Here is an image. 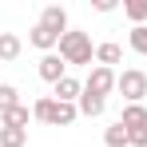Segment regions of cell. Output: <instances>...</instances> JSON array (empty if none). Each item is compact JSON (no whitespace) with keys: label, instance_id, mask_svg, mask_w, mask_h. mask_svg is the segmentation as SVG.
Here are the masks:
<instances>
[{"label":"cell","instance_id":"6da1fadb","mask_svg":"<svg viewBox=\"0 0 147 147\" xmlns=\"http://www.w3.org/2000/svg\"><path fill=\"white\" fill-rule=\"evenodd\" d=\"M32 119L48 123V127H72L80 119V107L76 103H60V99H52V96H40L32 103Z\"/></svg>","mask_w":147,"mask_h":147},{"label":"cell","instance_id":"7a4b0ae2","mask_svg":"<svg viewBox=\"0 0 147 147\" xmlns=\"http://www.w3.org/2000/svg\"><path fill=\"white\" fill-rule=\"evenodd\" d=\"M60 60H64V64H68V68H80V64H92V60H96V48H92V40H88V32H72V28H68V32H64V36H60Z\"/></svg>","mask_w":147,"mask_h":147},{"label":"cell","instance_id":"3957f363","mask_svg":"<svg viewBox=\"0 0 147 147\" xmlns=\"http://www.w3.org/2000/svg\"><path fill=\"white\" fill-rule=\"evenodd\" d=\"M119 123L127 127V147H147V107L143 103H127Z\"/></svg>","mask_w":147,"mask_h":147},{"label":"cell","instance_id":"277c9868","mask_svg":"<svg viewBox=\"0 0 147 147\" xmlns=\"http://www.w3.org/2000/svg\"><path fill=\"white\" fill-rule=\"evenodd\" d=\"M115 92H119L127 103H143V96H147V72H139V68H127V72H119V80H115Z\"/></svg>","mask_w":147,"mask_h":147},{"label":"cell","instance_id":"5b68a950","mask_svg":"<svg viewBox=\"0 0 147 147\" xmlns=\"http://www.w3.org/2000/svg\"><path fill=\"white\" fill-rule=\"evenodd\" d=\"M115 80H119V76H115V68H92V72H88V80H84V92H88V96H99V99H107L111 96V92H115Z\"/></svg>","mask_w":147,"mask_h":147},{"label":"cell","instance_id":"8992f818","mask_svg":"<svg viewBox=\"0 0 147 147\" xmlns=\"http://www.w3.org/2000/svg\"><path fill=\"white\" fill-rule=\"evenodd\" d=\"M36 72H40V80H48L52 88L68 76V64L60 60V52H48V56H40V64H36Z\"/></svg>","mask_w":147,"mask_h":147},{"label":"cell","instance_id":"52a82bcc","mask_svg":"<svg viewBox=\"0 0 147 147\" xmlns=\"http://www.w3.org/2000/svg\"><path fill=\"white\" fill-rule=\"evenodd\" d=\"M36 24H44L48 32H56V36H64L68 32V12L60 8V4H48V8H40V20Z\"/></svg>","mask_w":147,"mask_h":147},{"label":"cell","instance_id":"ba28073f","mask_svg":"<svg viewBox=\"0 0 147 147\" xmlns=\"http://www.w3.org/2000/svg\"><path fill=\"white\" fill-rule=\"evenodd\" d=\"M80 96H84V84H80L76 76H64V80L52 88V99H60V103H76Z\"/></svg>","mask_w":147,"mask_h":147},{"label":"cell","instance_id":"9c48e42d","mask_svg":"<svg viewBox=\"0 0 147 147\" xmlns=\"http://www.w3.org/2000/svg\"><path fill=\"white\" fill-rule=\"evenodd\" d=\"M28 44H32V48H40L44 56H48V52H56V48H60V36H56V32H48L44 24H36L32 32H28Z\"/></svg>","mask_w":147,"mask_h":147},{"label":"cell","instance_id":"30bf717a","mask_svg":"<svg viewBox=\"0 0 147 147\" xmlns=\"http://www.w3.org/2000/svg\"><path fill=\"white\" fill-rule=\"evenodd\" d=\"M20 52H24V40H20L16 32H0V60H4V64H16Z\"/></svg>","mask_w":147,"mask_h":147},{"label":"cell","instance_id":"8fae6325","mask_svg":"<svg viewBox=\"0 0 147 147\" xmlns=\"http://www.w3.org/2000/svg\"><path fill=\"white\" fill-rule=\"evenodd\" d=\"M28 123H32V107L28 103H20V107H12V111L0 115V127H24L28 131Z\"/></svg>","mask_w":147,"mask_h":147},{"label":"cell","instance_id":"7c38bea8","mask_svg":"<svg viewBox=\"0 0 147 147\" xmlns=\"http://www.w3.org/2000/svg\"><path fill=\"white\" fill-rule=\"evenodd\" d=\"M119 60H123L119 44H111V40H107V44H96V64L99 68H111V64H119Z\"/></svg>","mask_w":147,"mask_h":147},{"label":"cell","instance_id":"4fadbf2b","mask_svg":"<svg viewBox=\"0 0 147 147\" xmlns=\"http://www.w3.org/2000/svg\"><path fill=\"white\" fill-rule=\"evenodd\" d=\"M76 107H80V115H88V119H96V115H103V107H107V99H99V96H84L76 99Z\"/></svg>","mask_w":147,"mask_h":147},{"label":"cell","instance_id":"5bb4252c","mask_svg":"<svg viewBox=\"0 0 147 147\" xmlns=\"http://www.w3.org/2000/svg\"><path fill=\"white\" fill-rule=\"evenodd\" d=\"M28 131L24 127H0V147H24Z\"/></svg>","mask_w":147,"mask_h":147},{"label":"cell","instance_id":"9a60e30c","mask_svg":"<svg viewBox=\"0 0 147 147\" xmlns=\"http://www.w3.org/2000/svg\"><path fill=\"white\" fill-rule=\"evenodd\" d=\"M123 12H127V20L139 28V24H147V0H127L123 4Z\"/></svg>","mask_w":147,"mask_h":147},{"label":"cell","instance_id":"2e32d148","mask_svg":"<svg viewBox=\"0 0 147 147\" xmlns=\"http://www.w3.org/2000/svg\"><path fill=\"white\" fill-rule=\"evenodd\" d=\"M103 143H107V147H127V127L115 119L111 127H107V131H103Z\"/></svg>","mask_w":147,"mask_h":147},{"label":"cell","instance_id":"e0dca14e","mask_svg":"<svg viewBox=\"0 0 147 147\" xmlns=\"http://www.w3.org/2000/svg\"><path fill=\"white\" fill-rule=\"evenodd\" d=\"M12 107H20V92H16L12 84H0V115L12 111Z\"/></svg>","mask_w":147,"mask_h":147},{"label":"cell","instance_id":"ac0fdd59","mask_svg":"<svg viewBox=\"0 0 147 147\" xmlns=\"http://www.w3.org/2000/svg\"><path fill=\"white\" fill-rule=\"evenodd\" d=\"M127 44H131V52H139V56H147V24L131 28V36H127Z\"/></svg>","mask_w":147,"mask_h":147},{"label":"cell","instance_id":"d6986e66","mask_svg":"<svg viewBox=\"0 0 147 147\" xmlns=\"http://www.w3.org/2000/svg\"><path fill=\"white\" fill-rule=\"evenodd\" d=\"M96 12H115V0H96Z\"/></svg>","mask_w":147,"mask_h":147}]
</instances>
